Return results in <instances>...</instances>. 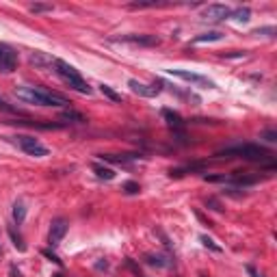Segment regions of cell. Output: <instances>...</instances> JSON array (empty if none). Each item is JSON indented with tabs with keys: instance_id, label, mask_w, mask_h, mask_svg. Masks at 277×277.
<instances>
[{
	"instance_id": "1",
	"label": "cell",
	"mask_w": 277,
	"mask_h": 277,
	"mask_svg": "<svg viewBox=\"0 0 277 277\" xmlns=\"http://www.w3.org/2000/svg\"><path fill=\"white\" fill-rule=\"evenodd\" d=\"M217 156L221 158H243V160H251V163H264L271 158V152L266 148H262L258 143H238L232 148H225L221 152H217Z\"/></svg>"
},
{
	"instance_id": "2",
	"label": "cell",
	"mask_w": 277,
	"mask_h": 277,
	"mask_svg": "<svg viewBox=\"0 0 277 277\" xmlns=\"http://www.w3.org/2000/svg\"><path fill=\"white\" fill-rule=\"evenodd\" d=\"M16 98L26 102V104H37V106H63L67 104L63 96L50 93L46 89H37V87H18Z\"/></svg>"
},
{
	"instance_id": "3",
	"label": "cell",
	"mask_w": 277,
	"mask_h": 277,
	"mask_svg": "<svg viewBox=\"0 0 277 277\" xmlns=\"http://www.w3.org/2000/svg\"><path fill=\"white\" fill-rule=\"evenodd\" d=\"M54 67H56V74H59L65 83L70 85V89H74L78 93H85V96H89V93H91V87L83 80V76L78 74L76 67H72L70 63H65L61 59H54Z\"/></svg>"
},
{
	"instance_id": "4",
	"label": "cell",
	"mask_w": 277,
	"mask_h": 277,
	"mask_svg": "<svg viewBox=\"0 0 277 277\" xmlns=\"http://www.w3.org/2000/svg\"><path fill=\"white\" fill-rule=\"evenodd\" d=\"M16 143L20 145V150L24 152V154H28V156H35V158L48 156V148H46V145H41L35 136L20 134V136H16Z\"/></svg>"
},
{
	"instance_id": "5",
	"label": "cell",
	"mask_w": 277,
	"mask_h": 277,
	"mask_svg": "<svg viewBox=\"0 0 277 277\" xmlns=\"http://www.w3.org/2000/svg\"><path fill=\"white\" fill-rule=\"evenodd\" d=\"M128 87H130V91L136 93V96H141V98H156L158 93L163 91V80H154L152 85H143V83H138V80L130 78Z\"/></svg>"
},
{
	"instance_id": "6",
	"label": "cell",
	"mask_w": 277,
	"mask_h": 277,
	"mask_svg": "<svg viewBox=\"0 0 277 277\" xmlns=\"http://www.w3.org/2000/svg\"><path fill=\"white\" fill-rule=\"evenodd\" d=\"M230 13H232V9H230V7H225V5H208L206 9L201 11V20H206V22H223V20L230 18Z\"/></svg>"
},
{
	"instance_id": "7",
	"label": "cell",
	"mask_w": 277,
	"mask_h": 277,
	"mask_svg": "<svg viewBox=\"0 0 277 277\" xmlns=\"http://www.w3.org/2000/svg\"><path fill=\"white\" fill-rule=\"evenodd\" d=\"M167 72H169V74H173V76H178V78H182V80H186V83L201 85V87H210V89L215 87L213 80L206 78V76H201V74H193V72H186V70H167Z\"/></svg>"
},
{
	"instance_id": "8",
	"label": "cell",
	"mask_w": 277,
	"mask_h": 277,
	"mask_svg": "<svg viewBox=\"0 0 277 277\" xmlns=\"http://www.w3.org/2000/svg\"><path fill=\"white\" fill-rule=\"evenodd\" d=\"M16 65H18V54L11 48L0 46V72L3 74H11L16 70Z\"/></svg>"
},
{
	"instance_id": "9",
	"label": "cell",
	"mask_w": 277,
	"mask_h": 277,
	"mask_svg": "<svg viewBox=\"0 0 277 277\" xmlns=\"http://www.w3.org/2000/svg\"><path fill=\"white\" fill-rule=\"evenodd\" d=\"M67 221L65 219H54L52 221V228H50V236H48V240H50V245H59L61 240H63V236L67 234Z\"/></svg>"
},
{
	"instance_id": "10",
	"label": "cell",
	"mask_w": 277,
	"mask_h": 277,
	"mask_svg": "<svg viewBox=\"0 0 277 277\" xmlns=\"http://www.w3.org/2000/svg\"><path fill=\"white\" fill-rule=\"evenodd\" d=\"M123 41H130V43H136V46H158L160 39L156 35H126L121 37Z\"/></svg>"
},
{
	"instance_id": "11",
	"label": "cell",
	"mask_w": 277,
	"mask_h": 277,
	"mask_svg": "<svg viewBox=\"0 0 277 277\" xmlns=\"http://www.w3.org/2000/svg\"><path fill=\"white\" fill-rule=\"evenodd\" d=\"M145 262H148L150 266H158V268H171L173 262L169 256H163V253H148L145 256Z\"/></svg>"
},
{
	"instance_id": "12",
	"label": "cell",
	"mask_w": 277,
	"mask_h": 277,
	"mask_svg": "<svg viewBox=\"0 0 277 277\" xmlns=\"http://www.w3.org/2000/svg\"><path fill=\"white\" fill-rule=\"evenodd\" d=\"M163 117H165V121L169 123L173 130H182V128H184V119L180 117V113L171 111V108H163Z\"/></svg>"
},
{
	"instance_id": "13",
	"label": "cell",
	"mask_w": 277,
	"mask_h": 277,
	"mask_svg": "<svg viewBox=\"0 0 277 277\" xmlns=\"http://www.w3.org/2000/svg\"><path fill=\"white\" fill-rule=\"evenodd\" d=\"M206 163H195V165H186V167H180V169H171V173L169 176L171 178H182L184 173H188V171H203L206 169Z\"/></svg>"
},
{
	"instance_id": "14",
	"label": "cell",
	"mask_w": 277,
	"mask_h": 277,
	"mask_svg": "<svg viewBox=\"0 0 277 277\" xmlns=\"http://www.w3.org/2000/svg\"><path fill=\"white\" fill-rule=\"evenodd\" d=\"M61 119L65 121H74V123H85V115L83 113H78L74 111V108H65V111H61Z\"/></svg>"
},
{
	"instance_id": "15",
	"label": "cell",
	"mask_w": 277,
	"mask_h": 277,
	"mask_svg": "<svg viewBox=\"0 0 277 277\" xmlns=\"http://www.w3.org/2000/svg\"><path fill=\"white\" fill-rule=\"evenodd\" d=\"M24 219H26V206H24V201L22 199H18L16 203H13V221L20 225V223H24Z\"/></svg>"
},
{
	"instance_id": "16",
	"label": "cell",
	"mask_w": 277,
	"mask_h": 277,
	"mask_svg": "<svg viewBox=\"0 0 277 277\" xmlns=\"http://www.w3.org/2000/svg\"><path fill=\"white\" fill-rule=\"evenodd\" d=\"M249 18H251L249 7H238V9L230 13V20H236V22H249Z\"/></svg>"
},
{
	"instance_id": "17",
	"label": "cell",
	"mask_w": 277,
	"mask_h": 277,
	"mask_svg": "<svg viewBox=\"0 0 277 277\" xmlns=\"http://www.w3.org/2000/svg\"><path fill=\"white\" fill-rule=\"evenodd\" d=\"M93 171H96V176H98L100 180H106V182L115 178V171L111 169V167H104V165H100V163L93 165Z\"/></svg>"
},
{
	"instance_id": "18",
	"label": "cell",
	"mask_w": 277,
	"mask_h": 277,
	"mask_svg": "<svg viewBox=\"0 0 277 277\" xmlns=\"http://www.w3.org/2000/svg\"><path fill=\"white\" fill-rule=\"evenodd\" d=\"M223 39V33H219V31H213V33H203L199 35V37H195L193 43H206V41H221Z\"/></svg>"
},
{
	"instance_id": "19",
	"label": "cell",
	"mask_w": 277,
	"mask_h": 277,
	"mask_svg": "<svg viewBox=\"0 0 277 277\" xmlns=\"http://www.w3.org/2000/svg\"><path fill=\"white\" fill-rule=\"evenodd\" d=\"M9 236H11V240H13V247H16L18 251H26L24 238H22L20 232H16V228H9Z\"/></svg>"
},
{
	"instance_id": "20",
	"label": "cell",
	"mask_w": 277,
	"mask_h": 277,
	"mask_svg": "<svg viewBox=\"0 0 277 277\" xmlns=\"http://www.w3.org/2000/svg\"><path fill=\"white\" fill-rule=\"evenodd\" d=\"M136 156H115V154H102V160H108V163H121V165H128L132 163Z\"/></svg>"
},
{
	"instance_id": "21",
	"label": "cell",
	"mask_w": 277,
	"mask_h": 277,
	"mask_svg": "<svg viewBox=\"0 0 277 277\" xmlns=\"http://www.w3.org/2000/svg\"><path fill=\"white\" fill-rule=\"evenodd\" d=\"M100 91L104 93V96H106L108 100H113V102H121V96H119L117 91H113L108 85H100Z\"/></svg>"
},
{
	"instance_id": "22",
	"label": "cell",
	"mask_w": 277,
	"mask_h": 277,
	"mask_svg": "<svg viewBox=\"0 0 277 277\" xmlns=\"http://www.w3.org/2000/svg\"><path fill=\"white\" fill-rule=\"evenodd\" d=\"M199 240H201V245H203V247H208V249H213L215 253H221V247H219V245L215 243L213 238H208L206 234H201V236H199Z\"/></svg>"
},
{
	"instance_id": "23",
	"label": "cell",
	"mask_w": 277,
	"mask_h": 277,
	"mask_svg": "<svg viewBox=\"0 0 277 277\" xmlns=\"http://www.w3.org/2000/svg\"><path fill=\"white\" fill-rule=\"evenodd\" d=\"M121 188H123V193H126V195H136L138 191H141V186H138L136 182H126Z\"/></svg>"
},
{
	"instance_id": "24",
	"label": "cell",
	"mask_w": 277,
	"mask_h": 277,
	"mask_svg": "<svg viewBox=\"0 0 277 277\" xmlns=\"http://www.w3.org/2000/svg\"><path fill=\"white\" fill-rule=\"evenodd\" d=\"M253 35H264V37H275V26H266V28H256L253 31Z\"/></svg>"
},
{
	"instance_id": "25",
	"label": "cell",
	"mask_w": 277,
	"mask_h": 277,
	"mask_svg": "<svg viewBox=\"0 0 277 277\" xmlns=\"http://www.w3.org/2000/svg\"><path fill=\"white\" fill-rule=\"evenodd\" d=\"M31 63L33 65H46V63H54V61H50L46 56H41L39 52H35V54H31Z\"/></svg>"
},
{
	"instance_id": "26",
	"label": "cell",
	"mask_w": 277,
	"mask_h": 277,
	"mask_svg": "<svg viewBox=\"0 0 277 277\" xmlns=\"http://www.w3.org/2000/svg\"><path fill=\"white\" fill-rule=\"evenodd\" d=\"M41 256H43V258H48L50 262H54V264H59V266L63 264V262L59 260V256H56V253H52L50 249H43V251H41Z\"/></svg>"
},
{
	"instance_id": "27",
	"label": "cell",
	"mask_w": 277,
	"mask_h": 277,
	"mask_svg": "<svg viewBox=\"0 0 277 277\" xmlns=\"http://www.w3.org/2000/svg\"><path fill=\"white\" fill-rule=\"evenodd\" d=\"M31 11H33V13H41V11H52V7H50V5H33V7H31Z\"/></svg>"
},
{
	"instance_id": "28",
	"label": "cell",
	"mask_w": 277,
	"mask_h": 277,
	"mask_svg": "<svg viewBox=\"0 0 277 277\" xmlns=\"http://www.w3.org/2000/svg\"><path fill=\"white\" fill-rule=\"evenodd\" d=\"M262 136H264L266 141H271V143L277 141V132H275V130H266V132H262Z\"/></svg>"
},
{
	"instance_id": "29",
	"label": "cell",
	"mask_w": 277,
	"mask_h": 277,
	"mask_svg": "<svg viewBox=\"0 0 277 277\" xmlns=\"http://www.w3.org/2000/svg\"><path fill=\"white\" fill-rule=\"evenodd\" d=\"M247 273H249L251 277H264V275H262V273H258V271H256V268H253L251 264H247Z\"/></svg>"
},
{
	"instance_id": "30",
	"label": "cell",
	"mask_w": 277,
	"mask_h": 277,
	"mask_svg": "<svg viewBox=\"0 0 277 277\" xmlns=\"http://www.w3.org/2000/svg\"><path fill=\"white\" fill-rule=\"evenodd\" d=\"M206 203H208V206H213V210H221V206H219V201H217V199H208Z\"/></svg>"
},
{
	"instance_id": "31",
	"label": "cell",
	"mask_w": 277,
	"mask_h": 277,
	"mask_svg": "<svg viewBox=\"0 0 277 277\" xmlns=\"http://www.w3.org/2000/svg\"><path fill=\"white\" fill-rule=\"evenodd\" d=\"M9 275H11V277H22L20 271H18V266H11V268H9Z\"/></svg>"
},
{
	"instance_id": "32",
	"label": "cell",
	"mask_w": 277,
	"mask_h": 277,
	"mask_svg": "<svg viewBox=\"0 0 277 277\" xmlns=\"http://www.w3.org/2000/svg\"><path fill=\"white\" fill-rule=\"evenodd\" d=\"M52 277H63V275H61V273H59V275H52Z\"/></svg>"
}]
</instances>
